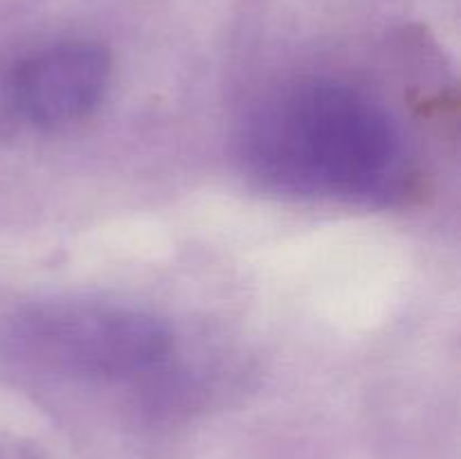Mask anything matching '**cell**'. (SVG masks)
Returning <instances> with one entry per match:
<instances>
[{"label":"cell","mask_w":461,"mask_h":459,"mask_svg":"<svg viewBox=\"0 0 461 459\" xmlns=\"http://www.w3.org/2000/svg\"><path fill=\"white\" fill-rule=\"evenodd\" d=\"M111 54L93 40H57L0 72V122L25 133H59L97 112L111 86Z\"/></svg>","instance_id":"3957f363"},{"label":"cell","mask_w":461,"mask_h":459,"mask_svg":"<svg viewBox=\"0 0 461 459\" xmlns=\"http://www.w3.org/2000/svg\"><path fill=\"white\" fill-rule=\"evenodd\" d=\"M239 158L264 187L374 202L403 192L410 147L385 102L351 81L309 76L264 97L241 124Z\"/></svg>","instance_id":"6da1fadb"},{"label":"cell","mask_w":461,"mask_h":459,"mask_svg":"<svg viewBox=\"0 0 461 459\" xmlns=\"http://www.w3.org/2000/svg\"><path fill=\"white\" fill-rule=\"evenodd\" d=\"M12 345L21 358L61 376L122 381L169 356L171 338L140 310L97 302L45 304L18 318Z\"/></svg>","instance_id":"7a4b0ae2"}]
</instances>
